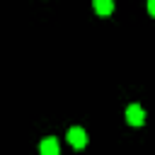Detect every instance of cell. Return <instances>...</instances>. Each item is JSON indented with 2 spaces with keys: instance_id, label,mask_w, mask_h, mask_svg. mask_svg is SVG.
Instances as JSON below:
<instances>
[{
  "instance_id": "7a4b0ae2",
  "label": "cell",
  "mask_w": 155,
  "mask_h": 155,
  "mask_svg": "<svg viewBox=\"0 0 155 155\" xmlns=\"http://www.w3.org/2000/svg\"><path fill=\"white\" fill-rule=\"evenodd\" d=\"M126 124L128 126H143L145 124V109L138 104V102H131L128 107H126Z\"/></svg>"
},
{
  "instance_id": "5b68a950",
  "label": "cell",
  "mask_w": 155,
  "mask_h": 155,
  "mask_svg": "<svg viewBox=\"0 0 155 155\" xmlns=\"http://www.w3.org/2000/svg\"><path fill=\"white\" fill-rule=\"evenodd\" d=\"M145 10H148L150 17H155V0H148V2H145Z\"/></svg>"
},
{
  "instance_id": "3957f363",
  "label": "cell",
  "mask_w": 155,
  "mask_h": 155,
  "mask_svg": "<svg viewBox=\"0 0 155 155\" xmlns=\"http://www.w3.org/2000/svg\"><path fill=\"white\" fill-rule=\"evenodd\" d=\"M39 155H61V143L53 136H46L39 143Z\"/></svg>"
},
{
  "instance_id": "6da1fadb",
  "label": "cell",
  "mask_w": 155,
  "mask_h": 155,
  "mask_svg": "<svg viewBox=\"0 0 155 155\" xmlns=\"http://www.w3.org/2000/svg\"><path fill=\"white\" fill-rule=\"evenodd\" d=\"M65 140H68L75 150H82V148L87 145V140H90V138H87V131H85L82 126H70V128H68V133H65Z\"/></svg>"
},
{
  "instance_id": "277c9868",
  "label": "cell",
  "mask_w": 155,
  "mask_h": 155,
  "mask_svg": "<svg viewBox=\"0 0 155 155\" xmlns=\"http://www.w3.org/2000/svg\"><path fill=\"white\" fill-rule=\"evenodd\" d=\"M114 7H116L114 0H92V10H94L99 17H109V15L114 12Z\"/></svg>"
}]
</instances>
